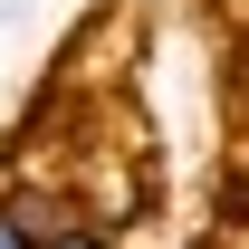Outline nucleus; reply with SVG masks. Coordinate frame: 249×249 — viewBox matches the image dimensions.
Returning a JSON list of instances; mask_svg holds the SVG:
<instances>
[{
	"instance_id": "1",
	"label": "nucleus",
	"mask_w": 249,
	"mask_h": 249,
	"mask_svg": "<svg viewBox=\"0 0 249 249\" xmlns=\"http://www.w3.org/2000/svg\"><path fill=\"white\" fill-rule=\"evenodd\" d=\"M38 249H115V240L87 230V220H67V230H38Z\"/></svg>"
},
{
	"instance_id": "2",
	"label": "nucleus",
	"mask_w": 249,
	"mask_h": 249,
	"mask_svg": "<svg viewBox=\"0 0 249 249\" xmlns=\"http://www.w3.org/2000/svg\"><path fill=\"white\" fill-rule=\"evenodd\" d=\"M0 249H38V220H19L10 201H0Z\"/></svg>"
}]
</instances>
